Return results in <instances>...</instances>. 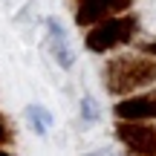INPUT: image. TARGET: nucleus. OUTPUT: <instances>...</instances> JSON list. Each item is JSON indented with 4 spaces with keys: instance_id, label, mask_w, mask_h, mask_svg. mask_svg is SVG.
<instances>
[{
    "instance_id": "nucleus-1",
    "label": "nucleus",
    "mask_w": 156,
    "mask_h": 156,
    "mask_svg": "<svg viewBox=\"0 0 156 156\" xmlns=\"http://www.w3.org/2000/svg\"><path fill=\"white\" fill-rule=\"evenodd\" d=\"M107 90L113 95H127L139 87H147L156 81V61L153 58H113L104 69Z\"/></svg>"
},
{
    "instance_id": "nucleus-2",
    "label": "nucleus",
    "mask_w": 156,
    "mask_h": 156,
    "mask_svg": "<svg viewBox=\"0 0 156 156\" xmlns=\"http://www.w3.org/2000/svg\"><path fill=\"white\" fill-rule=\"evenodd\" d=\"M133 32H136V17L133 15H113L107 20L90 26L84 44H87L90 52H107L116 44H127L133 38Z\"/></svg>"
},
{
    "instance_id": "nucleus-3",
    "label": "nucleus",
    "mask_w": 156,
    "mask_h": 156,
    "mask_svg": "<svg viewBox=\"0 0 156 156\" xmlns=\"http://www.w3.org/2000/svg\"><path fill=\"white\" fill-rule=\"evenodd\" d=\"M119 142L130 147L139 156H156V124L147 122H119L116 124Z\"/></svg>"
},
{
    "instance_id": "nucleus-4",
    "label": "nucleus",
    "mask_w": 156,
    "mask_h": 156,
    "mask_svg": "<svg viewBox=\"0 0 156 156\" xmlns=\"http://www.w3.org/2000/svg\"><path fill=\"white\" fill-rule=\"evenodd\" d=\"M116 116L119 122H151V119H156V90L119 101Z\"/></svg>"
},
{
    "instance_id": "nucleus-5",
    "label": "nucleus",
    "mask_w": 156,
    "mask_h": 156,
    "mask_svg": "<svg viewBox=\"0 0 156 156\" xmlns=\"http://www.w3.org/2000/svg\"><path fill=\"white\" fill-rule=\"evenodd\" d=\"M116 15V0H78L75 6V23L78 26H95Z\"/></svg>"
},
{
    "instance_id": "nucleus-6",
    "label": "nucleus",
    "mask_w": 156,
    "mask_h": 156,
    "mask_svg": "<svg viewBox=\"0 0 156 156\" xmlns=\"http://www.w3.org/2000/svg\"><path fill=\"white\" fill-rule=\"evenodd\" d=\"M46 32H49V49H52V58H55L64 69H69V67L75 64V55H73V46L67 44V32H64V26L55 20V17H46Z\"/></svg>"
},
{
    "instance_id": "nucleus-7",
    "label": "nucleus",
    "mask_w": 156,
    "mask_h": 156,
    "mask_svg": "<svg viewBox=\"0 0 156 156\" xmlns=\"http://www.w3.org/2000/svg\"><path fill=\"white\" fill-rule=\"evenodd\" d=\"M26 116H29V122H32V127H35L38 136H44L46 130H49V124H52V113L46 110V107H41V104H32L26 110Z\"/></svg>"
},
{
    "instance_id": "nucleus-8",
    "label": "nucleus",
    "mask_w": 156,
    "mask_h": 156,
    "mask_svg": "<svg viewBox=\"0 0 156 156\" xmlns=\"http://www.w3.org/2000/svg\"><path fill=\"white\" fill-rule=\"evenodd\" d=\"M81 119L87 124H93L95 119H98V107H95V101L90 98V95H87V98H81Z\"/></svg>"
},
{
    "instance_id": "nucleus-9",
    "label": "nucleus",
    "mask_w": 156,
    "mask_h": 156,
    "mask_svg": "<svg viewBox=\"0 0 156 156\" xmlns=\"http://www.w3.org/2000/svg\"><path fill=\"white\" fill-rule=\"evenodd\" d=\"M6 142H9V130H6V122L0 116V145H6Z\"/></svg>"
},
{
    "instance_id": "nucleus-10",
    "label": "nucleus",
    "mask_w": 156,
    "mask_h": 156,
    "mask_svg": "<svg viewBox=\"0 0 156 156\" xmlns=\"http://www.w3.org/2000/svg\"><path fill=\"white\" fill-rule=\"evenodd\" d=\"M142 55H156V44H142Z\"/></svg>"
},
{
    "instance_id": "nucleus-11",
    "label": "nucleus",
    "mask_w": 156,
    "mask_h": 156,
    "mask_svg": "<svg viewBox=\"0 0 156 156\" xmlns=\"http://www.w3.org/2000/svg\"><path fill=\"white\" fill-rule=\"evenodd\" d=\"M87 156H116L113 151H93V153H87Z\"/></svg>"
},
{
    "instance_id": "nucleus-12",
    "label": "nucleus",
    "mask_w": 156,
    "mask_h": 156,
    "mask_svg": "<svg viewBox=\"0 0 156 156\" xmlns=\"http://www.w3.org/2000/svg\"><path fill=\"white\" fill-rule=\"evenodd\" d=\"M0 156H12V153H6V151H0Z\"/></svg>"
}]
</instances>
